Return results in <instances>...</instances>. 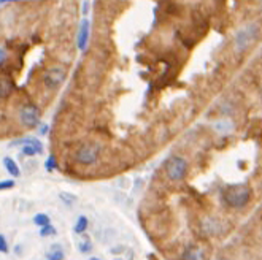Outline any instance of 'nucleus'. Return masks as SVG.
Returning <instances> with one entry per match:
<instances>
[{"label":"nucleus","mask_w":262,"mask_h":260,"mask_svg":"<svg viewBox=\"0 0 262 260\" xmlns=\"http://www.w3.org/2000/svg\"><path fill=\"white\" fill-rule=\"evenodd\" d=\"M56 233H57V230L51 224H48V225H44V227L40 228V237H43V238L53 237V235H56Z\"/></svg>","instance_id":"obj_16"},{"label":"nucleus","mask_w":262,"mask_h":260,"mask_svg":"<svg viewBox=\"0 0 262 260\" xmlns=\"http://www.w3.org/2000/svg\"><path fill=\"white\" fill-rule=\"evenodd\" d=\"M87 225H89V220H87L86 216H80L78 220H76L75 227H73V232L78 233V235H83L87 230Z\"/></svg>","instance_id":"obj_14"},{"label":"nucleus","mask_w":262,"mask_h":260,"mask_svg":"<svg viewBox=\"0 0 262 260\" xmlns=\"http://www.w3.org/2000/svg\"><path fill=\"white\" fill-rule=\"evenodd\" d=\"M67 78L66 68L61 65L51 67L46 73L43 75V84L46 89H57L62 86V82Z\"/></svg>","instance_id":"obj_6"},{"label":"nucleus","mask_w":262,"mask_h":260,"mask_svg":"<svg viewBox=\"0 0 262 260\" xmlns=\"http://www.w3.org/2000/svg\"><path fill=\"white\" fill-rule=\"evenodd\" d=\"M3 165H5V170L8 171V173H10L13 178H18L19 175H21V170H19L18 163L13 160L11 157H5V159H3Z\"/></svg>","instance_id":"obj_12"},{"label":"nucleus","mask_w":262,"mask_h":260,"mask_svg":"<svg viewBox=\"0 0 262 260\" xmlns=\"http://www.w3.org/2000/svg\"><path fill=\"white\" fill-rule=\"evenodd\" d=\"M100 154V146L97 143H85L75 152V160L83 167H89L97 162Z\"/></svg>","instance_id":"obj_3"},{"label":"nucleus","mask_w":262,"mask_h":260,"mask_svg":"<svg viewBox=\"0 0 262 260\" xmlns=\"http://www.w3.org/2000/svg\"><path fill=\"white\" fill-rule=\"evenodd\" d=\"M200 230L205 237H215L219 232V224L218 220L213 218H205L200 222Z\"/></svg>","instance_id":"obj_9"},{"label":"nucleus","mask_w":262,"mask_h":260,"mask_svg":"<svg viewBox=\"0 0 262 260\" xmlns=\"http://www.w3.org/2000/svg\"><path fill=\"white\" fill-rule=\"evenodd\" d=\"M13 91V82L6 76H0V99H6Z\"/></svg>","instance_id":"obj_11"},{"label":"nucleus","mask_w":262,"mask_h":260,"mask_svg":"<svg viewBox=\"0 0 262 260\" xmlns=\"http://www.w3.org/2000/svg\"><path fill=\"white\" fill-rule=\"evenodd\" d=\"M15 187V181L13 180H5V181H0V190H8Z\"/></svg>","instance_id":"obj_20"},{"label":"nucleus","mask_w":262,"mask_h":260,"mask_svg":"<svg viewBox=\"0 0 262 260\" xmlns=\"http://www.w3.org/2000/svg\"><path fill=\"white\" fill-rule=\"evenodd\" d=\"M19 122H21L25 129H37L40 125V111L38 106L34 103H25L19 110Z\"/></svg>","instance_id":"obj_5"},{"label":"nucleus","mask_w":262,"mask_h":260,"mask_svg":"<svg viewBox=\"0 0 262 260\" xmlns=\"http://www.w3.org/2000/svg\"><path fill=\"white\" fill-rule=\"evenodd\" d=\"M34 224L37 225V227H44V225H48V224H51V220H49V218H48V214H43V213H38V214H35L34 216Z\"/></svg>","instance_id":"obj_15"},{"label":"nucleus","mask_w":262,"mask_h":260,"mask_svg":"<svg viewBox=\"0 0 262 260\" xmlns=\"http://www.w3.org/2000/svg\"><path fill=\"white\" fill-rule=\"evenodd\" d=\"M6 49L3 48V46H0V65H3L5 63V60H6Z\"/></svg>","instance_id":"obj_22"},{"label":"nucleus","mask_w":262,"mask_h":260,"mask_svg":"<svg viewBox=\"0 0 262 260\" xmlns=\"http://www.w3.org/2000/svg\"><path fill=\"white\" fill-rule=\"evenodd\" d=\"M78 247H80V252H81V254H87L89 251L92 249V243H91V240H89V238L86 237V238L83 240L81 243H80V246H78Z\"/></svg>","instance_id":"obj_17"},{"label":"nucleus","mask_w":262,"mask_h":260,"mask_svg":"<svg viewBox=\"0 0 262 260\" xmlns=\"http://www.w3.org/2000/svg\"><path fill=\"white\" fill-rule=\"evenodd\" d=\"M259 25L256 22L246 24L245 27H241L237 34H235V48L239 51H245L254 44V41L258 40L259 37Z\"/></svg>","instance_id":"obj_2"},{"label":"nucleus","mask_w":262,"mask_h":260,"mask_svg":"<svg viewBox=\"0 0 262 260\" xmlns=\"http://www.w3.org/2000/svg\"><path fill=\"white\" fill-rule=\"evenodd\" d=\"M15 144H22L21 152L27 157H34V156H40L43 152V144L38 141L37 138H24L19 140Z\"/></svg>","instance_id":"obj_7"},{"label":"nucleus","mask_w":262,"mask_h":260,"mask_svg":"<svg viewBox=\"0 0 262 260\" xmlns=\"http://www.w3.org/2000/svg\"><path fill=\"white\" fill-rule=\"evenodd\" d=\"M91 260H100V259H97V257H91Z\"/></svg>","instance_id":"obj_25"},{"label":"nucleus","mask_w":262,"mask_h":260,"mask_svg":"<svg viewBox=\"0 0 262 260\" xmlns=\"http://www.w3.org/2000/svg\"><path fill=\"white\" fill-rule=\"evenodd\" d=\"M183 260H205V251L200 246H189L183 252Z\"/></svg>","instance_id":"obj_10"},{"label":"nucleus","mask_w":262,"mask_h":260,"mask_svg":"<svg viewBox=\"0 0 262 260\" xmlns=\"http://www.w3.org/2000/svg\"><path fill=\"white\" fill-rule=\"evenodd\" d=\"M0 252H3V254L8 252V243H6L3 235H0Z\"/></svg>","instance_id":"obj_21"},{"label":"nucleus","mask_w":262,"mask_h":260,"mask_svg":"<svg viewBox=\"0 0 262 260\" xmlns=\"http://www.w3.org/2000/svg\"><path fill=\"white\" fill-rule=\"evenodd\" d=\"M89 29H91V24H89L87 19H83L78 30V37H76V44H78L81 51L86 49V44L89 41Z\"/></svg>","instance_id":"obj_8"},{"label":"nucleus","mask_w":262,"mask_h":260,"mask_svg":"<svg viewBox=\"0 0 262 260\" xmlns=\"http://www.w3.org/2000/svg\"><path fill=\"white\" fill-rule=\"evenodd\" d=\"M44 168H46V171H54L57 168V163H56V157L54 156H49L46 159V162H44Z\"/></svg>","instance_id":"obj_18"},{"label":"nucleus","mask_w":262,"mask_h":260,"mask_svg":"<svg viewBox=\"0 0 262 260\" xmlns=\"http://www.w3.org/2000/svg\"><path fill=\"white\" fill-rule=\"evenodd\" d=\"M224 201L229 208L234 209H240L245 208L248 205V201L251 199V189L248 186H243V184H239V186H229L224 194Z\"/></svg>","instance_id":"obj_1"},{"label":"nucleus","mask_w":262,"mask_h":260,"mask_svg":"<svg viewBox=\"0 0 262 260\" xmlns=\"http://www.w3.org/2000/svg\"><path fill=\"white\" fill-rule=\"evenodd\" d=\"M61 200H62V201H66L67 205H73V203L76 201V197H75V195H72V194L62 192V194H61Z\"/></svg>","instance_id":"obj_19"},{"label":"nucleus","mask_w":262,"mask_h":260,"mask_svg":"<svg viewBox=\"0 0 262 260\" xmlns=\"http://www.w3.org/2000/svg\"><path fill=\"white\" fill-rule=\"evenodd\" d=\"M186 171H188V162L180 156L170 157L165 162V173H167L169 180L172 181H181L186 176Z\"/></svg>","instance_id":"obj_4"},{"label":"nucleus","mask_w":262,"mask_h":260,"mask_svg":"<svg viewBox=\"0 0 262 260\" xmlns=\"http://www.w3.org/2000/svg\"><path fill=\"white\" fill-rule=\"evenodd\" d=\"M48 260H64V249L61 244H53L46 254Z\"/></svg>","instance_id":"obj_13"},{"label":"nucleus","mask_w":262,"mask_h":260,"mask_svg":"<svg viewBox=\"0 0 262 260\" xmlns=\"http://www.w3.org/2000/svg\"><path fill=\"white\" fill-rule=\"evenodd\" d=\"M38 132H40L42 135H44V133L48 132V127L46 125H38Z\"/></svg>","instance_id":"obj_23"},{"label":"nucleus","mask_w":262,"mask_h":260,"mask_svg":"<svg viewBox=\"0 0 262 260\" xmlns=\"http://www.w3.org/2000/svg\"><path fill=\"white\" fill-rule=\"evenodd\" d=\"M10 2H16V0H0V5H3V3H10Z\"/></svg>","instance_id":"obj_24"}]
</instances>
